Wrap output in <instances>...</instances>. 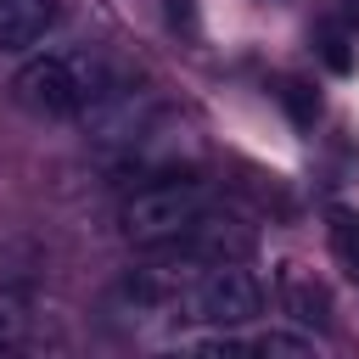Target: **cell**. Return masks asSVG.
<instances>
[{
  "label": "cell",
  "mask_w": 359,
  "mask_h": 359,
  "mask_svg": "<svg viewBox=\"0 0 359 359\" xmlns=\"http://www.w3.org/2000/svg\"><path fill=\"white\" fill-rule=\"evenodd\" d=\"M342 17H348V22H359V0H342Z\"/></svg>",
  "instance_id": "cell-12"
},
{
  "label": "cell",
  "mask_w": 359,
  "mask_h": 359,
  "mask_svg": "<svg viewBox=\"0 0 359 359\" xmlns=\"http://www.w3.org/2000/svg\"><path fill=\"white\" fill-rule=\"evenodd\" d=\"M280 303H286V314H292L297 325H325V320H331V297H325V286H314L309 275H286V280H280Z\"/></svg>",
  "instance_id": "cell-6"
},
{
  "label": "cell",
  "mask_w": 359,
  "mask_h": 359,
  "mask_svg": "<svg viewBox=\"0 0 359 359\" xmlns=\"http://www.w3.org/2000/svg\"><path fill=\"white\" fill-rule=\"evenodd\" d=\"M185 309L196 320H213V325H247L258 309H264V286L252 269L241 264H208L191 292H185Z\"/></svg>",
  "instance_id": "cell-3"
},
{
  "label": "cell",
  "mask_w": 359,
  "mask_h": 359,
  "mask_svg": "<svg viewBox=\"0 0 359 359\" xmlns=\"http://www.w3.org/2000/svg\"><path fill=\"white\" fill-rule=\"evenodd\" d=\"M247 342L264 359H314V342L309 337H292V331H264V337H247Z\"/></svg>",
  "instance_id": "cell-8"
},
{
  "label": "cell",
  "mask_w": 359,
  "mask_h": 359,
  "mask_svg": "<svg viewBox=\"0 0 359 359\" xmlns=\"http://www.w3.org/2000/svg\"><path fill=\"white\" fill-rule=\"evenodd\" d=\"M11 90L39 118H79V112H90L95 101L112 95V79H107V67L95 56H62V50H50V56L22 62L17 79H11Z\"/></svg>",
  "instance_id": "cell-1"
},
{
  "label": "cell",
  "mask_w": 359,
  "mask_h": 359,
  "mask_svg": "<svg viewBox=\"0 0 359 359\" xmlns=\"http://www.w3.org/2000/svg\"><path fill=\"white\" fill-rule=\"evenodd\" d=\"M62 0H0V50H28L56 28Z\"/></svg>",
  "instance_id": "cell-5"
},
{
  "label": "cell",
  "mask_w": 359,
  "mask_h": 359,
  "mask_svg": "<svg viewBox=\"0 0 359 359\" xmlns=\"http://www.w3.org/2000/svg\"><path fill=\"white\" fill-rule=\"evenodd\" d=\"M314 45H320V62H325L331 73H353V45H348V34H342V28H331V22H325V28L314 34Z\"/></svg>",
  "instance_id": "cell-10"
},
{
  "label": "cell",
  "mask_w": 359,
  "mask_h": 359,
  "mask_svg": "<svg viewBox=\"0 0 359 359\" xmlns=\"http://www.w3.org/2000/svg\"><path fill=\"white\" fill-rule=\"evenodd\" d=\"M202 213H208V191L196 180H163L123 202V236L135 247H180Z\"/></svg>",
  "instance_id": "cell-2"
},
{
  "label": "cell",
  "mask_w": 359,
  "mask_h": 359,
  "mask_svg": "<svg viewBox=\"0 0 359 359\" xmlns=\"http://www.w3.org/2000/svg\"><path fill=\"white\" fill-rule=\"evenodd\" d=\"M185 258H202V264H247L252 258V230L236 224V219H196L191 236L180 241Z\"/></svg>",
  "instance_id": "cell-4"
},
{
  "label": "cell",
  "mask_w": 359,
  "mask_h": 359,
  "mask_svg": "<svg viewBox=\"0 0 359 359\" xmlns=\"http://www.w3.org/2000/svg\"><path fill=\"white\" fill-rule=\"evenodd\" d=\"M280 101H286V112H292V123H297V129H309V123L320 118V95H314L309 84H297V79H286V84H280Z\"/></svg>",
  "instance_id": "cell-11"
},
{
  "label": "cell",
  "mask_w": 359,
  "mask_h": 359,
  "mask_svg": "<svg viewBox=\"0 0 359 359\" xmlns=\"http://www.w3.org/2000/svg\"><path fill=\"white\" fill-rule=\"evenodd\" d=\"M22 331H28V297L11 292V286H0V348L22 342Z\"/></svg>",
  "instance_id": "cell-9"
},
{
  "label": "cell",
  "mask_w": 359,
  "mask_h": 359,
  "mask_svg": "<svg viewBox=\"0 0 359 359\" xmlns=\"http://www.w3.org/2000/svg\"><path fill=\"white\" fill-rule=\"evenodd\" d=\"M331 252H337V264L359 280V213H353V208H331Z\"/></svg>",
  "instance_id": "cell-7"
}]
</instances>
